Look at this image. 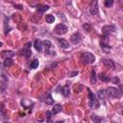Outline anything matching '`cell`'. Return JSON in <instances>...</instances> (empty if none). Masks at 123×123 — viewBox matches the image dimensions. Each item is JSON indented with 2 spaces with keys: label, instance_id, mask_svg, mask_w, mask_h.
Wrapping results in <instances>:
<instances>
[{
  "label": "cell",
  "instance_id": "obj_1",
  "mask_svg": "<svg viewBox=\"0 0 123 123\" xmlns=\"http://www.w3.org/2000/svg\"><path fill=\"white\" fill-rule=\"evenodd\" d=\"M105 96L108 98H115V99H120L122 96V92L119 88L117 87H113V86H110L107 89L104 90Z\"/></svg>",
  "mask_w": 123,
  "mask_h": 123
},
{
  "label": "cell",
  "instance_id": "obj_2",
  "mask_svg": "<svg viewBox=\"0 0 123 123\" xmlns=\"http://www.w3.org/2000/svg\"><path fill=\"white\" fill-rule=\"evenodd\" d=\"M81 61L84 64H90L95 62V57L91 53H84L81 56Z\"/></svg>",
  "mask_w": 123,
  "mask_h": 123
},
{
  "label": "cell",
  "instance_id": "obj_3",
  "mask_svg": "<svg viewBox=\"0 0 123 123\" xmlns=\"http://www.w3.org/2000/svg\"><path fill=\"white\" fill-rule=\"evenodd\" d=\"M67 31H68V28H67V26H66L65 24H63V23L58 24V25L55 27V29H54V33H55L56 35H59V36L65 35V34L67 33Z\"/></svg>",
  "mask_w": 123,
  "mask_h": 123
},
{
  "label": "cell",
  "instance_id": "obj_4",
  "mask_svg": "<svg viewBox=\"0 0 123 123\" xmlns=\"http://www.w3.org/2000/svg\"><path fill=\"white\" fill-rule=\"evenodd\" d=\"M31 46H32L31 42H27V43H26V44L23 46V48L21 49L20 54H21L22 56H24L25 58H30V57H31V55H32Z\"/></svg>",
  "mask_w": 123,
  "mask_h": 123
},
{
  "label": "cell",
  "instance_id": "obj_5",
  "mask_svg": "<svg viewBox=\"0 0 123 123\" xmlns=\"http://www.w3.org/2000/svg\"><path fill=\"white\" fill-rule=\"evenodd\" d=\"M115 31H116V27L114 25H105L102 28L103 36H106V37H108L111 33H113Z\"/></svg>",
  "mask_w": 123,
  "mask_h": 123
},
{
  "label": "cell",
  "instance_id": "obj_6",
  "mask_svg": "<svg viewBox=\"0 0 123 123\" xmlns=\"http://www.w3.org/2000/svg\"><path fill=\"white\" fill-rule=\"evenodd\" d=\"M101 62H102V63H103L106 67H108V68H110V69H114V68H115V63H114V62H112V60H111V59L103 58V59L101 60Z\"/></svg>",
  "mask_w": 123,
  "mask_h": 123
},
{
  "label": "cell",
  "instance_id": "obj_7",
  "mask_svg": "<svg viewBox=\"0 0 123 123\" xmlns=\"http://www.w3.org/2000/svg\"><path fill=\"white\" fill-rule=\"evenodd\" d=\"M99 12V7H98V1L97 0H94L92 3H91V6H90V9H89V13L94 15V14H97Z\"/></svg>",
  "mask_w": 123,
  "mask_h": 123
},
{
  "label": "cell",
  "instance_id": "obj_8",
  "mask_svg": "<svg viewBox=\"0 0 123 123\" xmlns=\"http://www.w3.org/2000/svg\"><path fill=\"white\" fill-rule=\"evenodd\" d=\"M58 90L61 91V93L64 96V97H68L70 94V86L68 85H65L64 86H59Z\"/></svg>",
  "mask_w": 123,
  "mask_h": 123
},
{
  "label": "cell",
  "instance_id": "obj_9",
  "mask_svg": "<svg viewBox=\"0 0 123 123\" xmlns=\"http://www.w3.org/2000/svg\"><path fill=\"white\" fill-rule=\"evenodd\" d=\"M8 86V78L6 77V75L4 73H2V78H1V86H0V89L1 92H5L6 88Z\"/></svg>",
  "mask_w": 123,
  "mask_h": 123
},
{
  "label": "cell",
  "instance_id": "obj_10",
  "mask_svg": "<svg viewBox=\"0 0 123 123\" xmlns=\"http://www.w3.org/2000/svg\"><path fill=\"white\" fill-rule=\"evenodd\" d=\"M81 38H82V37H81L80 33H79V32H76V33H74V34L71 36L70 40H71V42H72L73 44H78V43L81 41Z\"/></svg>",
  "mask_w": 123,
  "mask_h": 123
},
{
  "label": "cell",
  "instance_id": "obj_11",
  "mask_svg": "<svg viewBox=\"0 0 123 123\" xmlns=\"http://www.w3.org/2000/svg\"><path fill=\"white\" fill-rule=\"evenodd\" d=\"M100 47H101L102 51L105 52V53H109V52L111 51V46L108 44V42H105L103 39H102L101 42H100Z\"/></svg>",
  "mask_w": 123,
  "mask_h": 123
},
{
  "label": "cell",
  "instance_id": "obj_12",
  "mask_svg": "<svg viewBox=\"0 0 123 123\" xmlns=\"http://www.w3.org/2000/svg\"><path fill=\"white\" fill-rule=\"evenodd\" d=\"M94 103H95V96H94V94L88 89V107H89V108H92L93 105H94Z\"/></svg>",
  "mask_w": 123,
  "mask_h": 123
},
{
  "label": "cell",
  "instance_id": "obj_13",
  "mask_svg": "<svg viewBox=\"0 0 123 123\" xmlns=\"http://www.w3.org/2000/svg\"><path fill=\"white\" fill-rule=\"evenodd\" d=\"M58 42L62 49H68L69 48V43L64 38H58Z\"/></svg>",
  "mask_w": 123,
  "mask_h": 123
},
{
  "label": "cell",
  "instance_id": "obj_14",
  "mask_svg": "<svg viewBox=\"0 0 123 123\" xmlns=\"http://www.w3.org/2000/svg\"><path fill=\"white\" fill-rule=\"evenodd\" d=\"M34 46H35L36 50H37L38 52H41L42 51L43 45H42V41L40 39H36L35 42H34Z\"/></svg>",
  "mask_w": 123,
  "mask_h": 123
},
{
  "label": "cell",
  "instance_id": "obj_15",
  "mask_svg": "<svg viewBox=\"0 0 123 123\" xmlns=\"http://www.w3.org/2000/svg\"><path fill=\"white\" fill-rule=\"evenodd\" d=\"M42 45L45 47V54L49 51V50H51V46H52V43H51V41L50 40H48V39H45L44 41H42Z\"/></svg>",
  "mask_w": 123,
  "mask_h": 123
},
{
  "label": "cell",
  "instance_id": "obj_16",
  "mask_svg": "<svg viewBox=\"0 0 123 123\" xmlns=\"http://www.w3.org/2000/svg\"><path fill=\"white\" fill-rule=\"evenodd\" d=\"M13 55H14V52H12V51H3V52L1 53V57L4 58V59L12 58Z\"/></svg>",
  "mask_w": 123,
  "mask_h": 123
},
{
  "label": "cell",
  "instance_id": "obj_17",
  "mask_svg": "<svg viewBox=\"0 0 123 123\" xmlns=\"http://www.w3.org/2000/svg\"><path fill=\"white\" fill-rule=\"evenodd\" d=\"M61 111H62V105H60V104H56V105H54L51 113H52V114H57V113H59Z\"/></svg>",
  "mask_w": 123,
  "mask_h": 123
},
{
  "label": "cell",
  "instance_id": "obj_18",
  "mask_svg": "<svg viewBox=\"0 0 123 123\" xmlns=\"http://www.w3.org/2000/svg\"><path fill=\"white\" fill-rule=\"evenodd\" d=\"M44 103H45L46 105H53V104H54V100H53V98H52L51 93H48V94H47V96H46L45 99H44Z\"/></svg>",
  "mask_w": 123,
  "mask_h": 123
},
{
  "label": "cell",
  "instance_id": "obj_19",
  "mask_svg": "<svg viewBox=\"0 0 123 123\" xmlns=\"http://www.w3.org/2000/svg\"><path fill=\"white\" fill-rule=\"evenodd\" d=\"M37 10L39 12H46L47 10H49V6H45V5H38L37 7Z\"/></svg>",
  "mask_w": 123,
  "mask_h": 123
},
{
  "label": "cell",
  "instance_id": "obj_20",
  "mask_svg": "<svg viewBox=\"0 0 123 123\" xmlns=\"http://www.w3.org/2000/svg\"><path fill=\"white\" fill-rule=\"evenodd\" d=\"M96 80H97V76H96V72L94 69H92L91 71V75H90V83L92 85H94L96 83Z\"/></svg>",
  "mask_w": 123,
  "mask_h": 123
},
{
  "label": "cell",
  "instance_id": "obj_21",
  "mask_svg": "<svg viewBox=\"0 0 123 123\" xmlns=\"http://www.w3.org/2000/svg\"><path fill=\"white\" fill-rule=\"evenodd\" d=\"M99 79L102 81V82H105V83H107V82H110V78L106 75V74H104V73H100L99 74Z\"/></svg>",
  "mask_w": 123,
  "mask_h": 123
},
{
  "label": "cell",
  "instance_id": "obj_22",
  "mask_svg": "<svg viewBox=\"0 0 123 123\" xmlns=\"http://www.w3.org/2000/svg\"><path fill=\"white\" fill-rule=\"evenodd\" d=\"M38 63H39V62H38V60H34L33 62H31V63H30V68H32V69H35V68H37V66H38Z\"/></svg>",
  "mask_w": 123,
  "mask_h": 123
},
{
  "label": "cell",
  "instance_id": "obj_23",
  "mask_svg": "<svg viewBox=\"0 0 123 123\" xmlns=\"http://www.w3.org/2000/svg\"><path fill=\"white\" fill-rule=\"evenodd\" d=\"M45 19H46V22L47 23H53L55 21V17L52 14H47L46 17H45Z\"/></svg>",
  "mask_w": 123,
  "mask_h": 123
},
{
  "label": "cell",
  "instance_id": "obj_24",
  "mask_svg": "<svg viewBox=\"0 0 123 123\" xmlns=\"http://www.w3.org/2000/svg\"><path fill=\"white\" fill-rule=\"evenodd\" d=\"M4 66H10L12 64V60L11 58H7V59H4V62H3Z\"/></svg>",
  "mask_w": 123,
  "mask_h": 123
},
{
  "label": "cell",
  "instance_id": "obj_25",
  "mask_svg": "<svg viewBox=\"0 0 123 123\" xmlns=\"http://www.w3.org/2000/svg\"><path fill=\"white\" fill-rule=\"evenodd\" d=\"M90 119H91L93 122H100V121H102V118L99 117V116L96 115V114H91V115H90Z\"/></svg>",
  "mask_w": 123,
  "mask_h": 123
},
{
  "label": "cell",
  "instance_id": "obj_26",
  "mask_svg": "<svg viewBox=\"0 0 123 123\" xmlns=\"http://www.w3.org/2000/svg\"><path fill=\"white\" fill-rule=\"evenodd\" d=\"M104 5H105V7L110 8V7H111L113 5V0H105Z\"/></svg>",
  "mask_w": 123,
  "mask_h": 123
},
{
  "label": "cell",
  "instance_id": "obj_27",
  "mask_svg": "<svg viewBox=\"0 0 123 123\" xmlns=\"http://www.w3.org/2000/svg\"><path fill=\"white\" fill-rule=\"evenodd\" d=\"M98 97H99V99H100V100H102V101H103V100H104V98L106 97L103 89H101V90H99V91H98Z\"/></svg>",
  "mask_w": 123,
  "mask_h": 123
},
{
  "label": "cell",
  "instance_id": "obj_28",
  "mask_svg": "<svg viewBox=\"0 0 123 123\" xmlns=\"http://www.w3.org/2000/svg\"><path fill=\"white\" fill-rule=\"evenodd\" d=\"M78 74H79L78 71H70V72H68V76L69 77H74V76H76Z\"/></svg>",
  "mask_w": 123,
  "mask_h": 123
},
{
  "label": "cell",
  "instance_id": "obj_29",
  "mask_svg": "<svg viewBox=\"0 0 123 123\" xmlns=\"http://www.w3.org/2000/svg\"><path fill=\"white\" fill-rule=\"evenodd\" d=\"M110 81H111L113 84H118V83H119V79H118V77H112L111 79H110Z\"/></svg>",
  "mask_w": 123,
  "mask_h": 123
},
{
  "label": "cell",
  "instance_id": "obj_30",
  "mask_svg": "<svg viewBox=\"0 0 123 123\" xmlns=\"http://www.w3.org/2000/svg\"><path fill=\"white\" fill-rule=\"evenodd\" d=\"M51 114H52V113H51L50 111H46V121H47V122H49V121L51 120Z\"/></svg>",
  "mask_w": 123,
  "mask_h": 123
},
{
  "label": "cell",
  "instance_id": "obj_31",
  "mask_svg": "<svg viewBox=\"0 0 123 123\" xmlns=\"http://www.w3.org/2000/svg\"><path fill=\"white\" fill-rule=\"evenodd\" d=\"M83 27H84V29H86V32H89V31H90V25H89V24L85 23V24L83 25Z\"/></svg>",
  "mask_w": 123,
  "mask_h": 123
},
{
  "label": "cell",
  "instance_id": "obj_32",
  "mask_svg": "<svg viewBox=\"0 0 123 123\" xmlns=\"http://www.w3.org/2000/svg\"><path fill=\"white\" fill-rule=\"evenodd\" d=\"M14 7H16V9H18V10H22L23 9V7L21 5H14Z\"/></svg>",
  "mask_w": 123,
  "mask_h": 123
},
{
  "label": "cell",
  "instance_id": "obj_33",
  "mask_svg": "<svg viewBox=\"0 0 123 123\" xmlns=\"http://www.w3.org/2000/svg\"><path fill=\"white\" fill-rule=\"evenodd\" d=\"M2 45H3V43H2V42H1V41H0V47H1V46H2Z\"/></svg>",
  "mask_w": 123,
  "mask_h": 123
}]
</instances>
